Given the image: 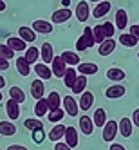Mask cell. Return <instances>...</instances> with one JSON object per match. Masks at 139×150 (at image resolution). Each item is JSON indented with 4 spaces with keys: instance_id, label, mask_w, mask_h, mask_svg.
<instances>
[{
    "instance_id": "7a4b0ae2",
    "label": "cell",
    "mask_w": 139,
    "mask_h": 150,
    "mask_svg": "<svg viewBox=\"0 0 139 150\" xmlns=\"http://www.w3.org/2000/svg\"><path fill=\"white\" fill-rule=\"evenodd\" d=\"M67 67H69V65L65 63V60L61 58V54H60V56H54V60H52V63H51L52 74H54L56 78H63V74H65Z\"/></svg>"
},
{
    "instance_id": "c3c4849f",
    "label": "cell",
    "mask_w": 139,
    "mask_h": 150,
    "mask_svg": "<svg viewBox=\"0 0 139 150\" xmlns=\"http://www.w3.org/2000/svg\"><path fill=\"white\" fill-rule=\"evenodd\" d=\"M7 150H27V148H25V146H22V145H11Z\"/></svg>"
},
{
    "instance_id": "5b68a950",
    "label": "cell",
    "mask_w": 139,
    "mask_h": 150,
    "mask_svg": "<svg viewBox=\"0 0 139 150\" xmlns=\"http://www.w3.org/2000/svg\"><path fill=\"white\" fill-rule=\"evenodd\" d=\"M89 2H85V0H81V2H78V6H76V20L78 22H87L89 20V16H90V11H89Z\"/></svg>"
},
{
    "instance_id": "d6a6232c",
    "label": "cell",
    "mask_w": 139,
    "mask_h": 150,
    "mask_svg": "<svg viewBox=\"0 0 139 150\" xmlns=\"http://www.w3.org/2000/svg\"><path fill=\"white\" fill-rule=\"evenodd\" d=\"M9 96H11V100H15L16 103H24L25 101V92L20 87H11L9 89Z\"/></svg>"
},
{
    "instance_id": "ffe728a7",
    "label": "cell",
    "mask_w": 139,
    "mask_h": 150,
    "mask_svg": "<svg viewBox=\"0 0 139 150\" xmlns=\"http://www.w3.org/2000/svg\"><path fill=\"white\" fill-rule=\"evenodd\" d=\"M65 125H60V123H56L54 127L51 128V132H49V139L51 141H60V139H63V136H65Z\"/></svg>"
},
{
    "instance_id": "7402d4cb",
    "label": "cell",
    "mask_w": 139,
    "mask_h": 150,
    "mask_svg": "<svg viewBox=\"0 0 139 150\" xmlns=\"http://www.w3.org/2000/svg\"><path fill=\"white\" fill-rule=\"evenodd\" d=\"M92 105H94V94L89 92V91L81 92V98H80V110H89Z\"/></svg>"
},
{
    "instance_id": "4fadbf2b",
    "label": "cell",
    "mask_w": 139,
    "mask_h": 150,
    "mask_svg": "<svg viewBox=\"0 0 139 150\" xmlns=\"http://www.w3.org/2000/svg\"><path fill=\"white\" fill-rule=\"evenodd\" d=\"M76 69H78L80 74H85V76H92V74L98 72V65L92 63V62H83V63L80 62L78 65H76Z\"/></svg>"
},
{
    "instance_id": "db71d44e",
    "label": "cell",
    "mask_w": 139,
    "mask_h": 150,
    "mask_svg": "<svg viewBox=\"0 0 139 150\" xmlns=\"http://www.w3.org/2000/svg\"><path fill=\"white\" fill-rule=\"evenodd\" d=\"M137 58H139V51H137Z\"/></svg>"
},
{
    "instance_id": "ee69618b",
    "label": "cell",
    "mask_w": 139,
    "mask_h": 150,
    "mask_svg": "<svg viewBox=\"0 0 139 150\" xmlns=\"http://www.w3.org/2000/svg\"><path fill=\"white\" fill-rule=\"evenodd\" d=\"M7 69H9V60L0 56V71H7Z\"/></svg>"
},
{
    "instance_id": "11a10c76",
    "label": "cell",
    "mask_w": 139,
    "mask_h": 150,
    "mask_svg": "<svg viewBox=\"0 0 139 150\" xmlns=\"http://www.w3.org/2000/svg\"><path fill=\"white\" fill-rule=\"evenodd\" d=\"M0 150H2V148H0Z\"/></svg>"
},
{
    "instance_id": "3957f363",
    "label": "cell",
    "mask_w": 139,
    "mask_h": 150,
    "mask_svg": "<svg viewBox=\"0 0 139 150\" xmlns=\"http://www.w3.org/2000/svg\"><path fill=\"white\" fill-rule=\"evenodd\" d=\"M125 94H126V89H125V85H121V83L110 85V87L105 91V96L109 100H119V98H123Z\"/></svg>"
},
{
    "instance_id": "2e32d148",
    "label": "cell",
    "mask_w": 139,
    "mask_h": 150,
    "mask_svg": "<svg viewBox=\"0 0 139 150\" xmlns=\"http://www.w3.org/2000/svg\"><path fill=\"white\" fill-rule=\"evenodd\" d=\"M40 56L44 58V63H52V60H54V52H52V45L49 44V42H44V44H42Z\"/></svg>"
},
{
    "instance_id": "8d00e7d4",
    "label": "cell",
    "mask_w": 139,
    "mask_h": 150,
    "mask_svg": "<svg viewBox=\"0 0 139 150\" xmlns=\"http://www.w3.org/2000/svg\"><path fill=\"white\" fill-rule=\"evenodd\" d=\"M0 56L6 58V60H11V58H15V51L7 44H0Z\"/></svg>"
},
{
    "instance_id": "f546056e",
    "label": "cell",
    "mask_w": 139,
    "mask_h": 150,
    "mask_svg": "<svg viewBox=\"0 0 139 150\" xmlns=\"http://www.w3.org/2000/svg\"><path fill=\"white\" fill-rule=\"evenodd\" d=\"M47 103H49V109H51V110L60 109V105H61V96H60L56 91H52V92L47 96Z\"/></svg>"
},
{
    "instance_id": "484cf974",
    "label": "cell",
    "mask_w": 139,
    "mask_h": 150,
    "mask_svg": "<svg viewBox=\"0 0 139 150\" xmlns=\"http://www.w3.org/2000/svg\"><path fill=\"white\" fill-rule=\"evenodd\" d=\"M137 42H139V40H137L132 33H123V35H119V44H121L123 47H130V49H132V47L137 45Z\"/></svg>"
},
{
    "instance_id": "83f0119b",
    "label": "cell",
    "mask_w": 139,
    "mask_h": 150,
    "mask_svg": "<svg viewBox=\"0 0 139 150\" xmlns=\"http://www.w3.org/2000/svg\"><path fill=\"white\" fill-rule=\"evenodd\" d=\"M61 58L65 60V63H67L69 67H76L78 63H80L78 52H72V51H63V52H61Z\"/></svg>"
},
{
    "instance_id": "277c9868",
    "label": "cell",
    "mask_w": 139,
    "mask_h": 150,
    "mask_svg": "<svg viewBox=\"0 0 139 150\" xmlns=\"http://www.w3.org/2000/svg\"><path fill=\"white\" fill-rule=\"evenodd\" d=\"M63 110H65L69 116H78V112H80V103L72 98V96H65L63 98Z\"/></svg>"
},
{
    "instance_id": "9a60e30c",
    "label": "cell",
    "mask_w": 139,
    "mask_h": 150,
    "mask_svg": "<svg viewBox=\"0 0 139 150\" xmlns=\"http://www.w3.org/2000/svg\"><path fill=\"white\" fill-rule=\"evenodd\" d=\"M31 27H33L36 33H42V35H51L52 33V24H49L47 20H35Z\"/></svg>"
},
{
    "instance_id": "4316f807",
    "label": "cell",
    "mask_w": 139,
    "mask_h": 150,
    "mask_svg": "<svg viewBox=\"0 0 139 150\" xmlns=\"http://www.w3.org/2000/svg\"><path fill=\"white\" fill-rule=\"evenodd\" d=\"M114 24L117 29H125L128 25V16H126V11L125 9H117L116 11V20H114Z\"/></svg>"
},
{
    "instance_id": "8992f818",
    "label": "cell",
    "mask_w": 139,
    "mask_h": 150,
    "mask_svg": "<svg viewBox=\"0 0 139 150\" xmlns=\"http://www.w3.org/2000/svg\"><path fill=\"white\" fill-rule=\"evenodd\" d=\"M31 96H33L35 100H40V98L45 96V85H44V81H42V78L31 81Z\"/></svg>"
},
{
    "instance_id": "5bb4252c",
    "label": "cell",
    "mask_w": 139,
    "mask_h": 150,
    "mask_svg": "<svg viewBox=\"0 0 139 150\" xmlns=\"http://www.w3.org/2000/svg\"><path fill=\"white\" fill-rule=\"evenodd\" d=\"M63 139H65V143H67L71 148H76V146H78V130H76L74 127H67Z\"/></svg>"
},
{
    "instance_id": "e575fe53",
    "label": "cell",
    "mask_w": 139,
    "mask_h": 150,
    "mask_svg": "<svg viewBox=\"0 0 139 150\" xmlns=\"http://www.w3.org/2000/svg\"><path fill=\"white\" fill-rule=\"evenodd\" d=\"M63 116H65V110H61V109H56V110H49V114H47V117H49V121L51 123H60L61 120H63Z\"/></svg>"
},
{
    "instance_id": "1f68e13d",
    "label": "cell",
    "mask_w": 139,
    "mask_h": 150,
    "mask_svg": "<svg viewBox=\"0 0 139 150\" xmlns=\"http://www.w3.org/2000/svg\"><path fill=\"white\" fill-rule=\"evenodd\" d=\"M85 87H87V76H85V74H80L76 78L74 87H72V92L74 94H81V92H85Z\"/></svg>"
},
{
    "instance_id": "d590c367",
    "label": "cell",
    "mask_w": 139,
    "mask_h": 150,
    "mask_svg": "<svg viewBox=\"0 0 139 150\" xmlns=\"http://www.w3.org/2000/svg\"><path fill=\"white\" fill-rule=\"evenodd\" d=\"M92 31H94V40H96V44H103V42L107 40V35H105L101 24L96 25V27H92Z\"/></svg>"
},
{
    "instance_id": "ab89813d",
    "label": "cell",
    "mask_w": 139,
    "mask_h": 150,
    "mask_svg": "<svg viewBox=\"0 0 139 150\" xmlns=\"http://www.w3.org/2000/svg\"><path fill=\"white\" fill-rule=\"evenodd\" d=\"M24 127L27 128V130H31V132H33V130H36V128L44 127V125H42V121L38 120V117H36V120H25V121H24Z\"/></svg>"
},
{
    "instance_id": "681fc988",
    "label": "cell",
    "mask_w": 139,
    "mask_h": 150,
    "mask_svg": "<svg viewBox=\"0 0 139 150\" xmlns=\"http://www.w3.org/2000/svg\"><path fill=\"white\" fill-rule=\"evenodd\" d=\"M4 87H6V78L2 76V74H0V91H2Z\"/></svg>"
},
{
    "instance_id": "816d5d0a",
    "label": "cell",
    "mask_w": 139,
    "mask_h": 150,
    "mask_svg": "<svg viewBox=\"0 0 139 150\" xmlns=\"http://www.w3.org/2000/svg\"><path fill=\"white\" fill-rule=\"evenodd\" d=\"M89 2H103V0H89Z\"/></svg>"
},
{
    "instance_id": "f6af8a7d",
    "label": "cell",
    "mask_w": 139,
    "mask_h": 150,
    "mask_svg": "<svg viewBox=\"0 0 139 150\" xmlns=\"http://www.w3.org/2000/svg\"><path fill=\"white\" fill-rule=\"evenodd\" d=\"M132 121H134L135 127H139V109H135V110L132 112Z\"/></svg>"
},
{
    "instance_id": "7bdbcfd3",
    "label": "cell",
    "mask_w": 139,
    "mask_h": 150,
    "mask_svg": "<svg viewBox=\"0 0 139 150\" xmlns=\"http://www.w3.org/2000/svg\"><path fill=\"white\" fill-rule=\"evenodd\" d=\"M54 150H72L67 143H61V141H56L54 143Z\"/></svg>"
},
{
    "instance_id": "d4e9b609",
    "label": "cell",
    "mask_w": 139,
    "mask_h": 150,
    "mask_svg": "<svg viewBox=\"0 0 139 150\" xmlns=\"http://www.w3.org/2000/svg\"><path fill=\"white\" fill-rule=\"evenodd\" d=\"M18 36L22 38V40H25V42H35L36 40V31L33 29V27H20L18 29Z\"/></svg>"
},
{
    "instance_id": "f35d334b",
    "label": "cell",
    "mask_w": 139,
    "mask_h": 150,
    "mask_svg": "<svg viewBox=\"0 0 139 150\" xmlns=\"http://www.w3.org/2000/svg\"><path fill=\"white\" fill-rule=\"evenodd\" d=\"M83 36H85V40H87V44H89V49L96 44V40H94V31H92V27H85L83 29Z\"/></svg>"
},
{
    "instance_id": "bcb514c9",
    "label": "cell",
    "mask_w": 139,
    "mask_h": 150,
    "mask_svg": "<svg viewBox=\"0 0 139 150\" xmlns=\"http://www.w3.org/2000/svg\"><path fill=\"white\" fill-rule=\"evenodd\" d=\"M130 33L139 40V24H135V25H130Z\"/></svg>"
},
{
    "instance_id": "f5cc1de1",
    "label": "cell",
    "mask_w": 139,
    "mask_h": 150,
    "mask_svg": "<svg viewBox=\"0 0 139 150\" xmlns=\"http://www.w3.org/2000/svg\"><path fill=\"white\" fill-rule=\"evenodd\" d=\"M2 98H4V96H2V91H0V101H2Z\"/></svg>"
},
{
    "instance_id": "f907efd6",
    "label": "cell",
    "mask_w": 139,
    "mask_h": 150,
    "mask_svg": "<svg viewBox=\"0 0 139 150\" xmlns=\"http://www.w3.org/2000/svg\"><path fill=\"white\" fill-rule=\"evenodd\" d=\"M2 11H6V2H4V0H0V13H2Z\"/></svg>"
},
{
    "instance_id": "60d3db41",
    "label": "cell",
    "mask_w": 139,
    "mask_h": 150,
    "mask_svg": "<svg viewBox=\"0 0 139 150\" xmlns=\"http://www.w3.org/2000/svg\"><path fill=\"white\" fill-rule=\"evenodd\" d=\"M101 27H103V31H105L107 38H112V36H114V33H116V25H114V22H105V24H101Z\"/></svg>"
},
{
    "instance_id": "d6986e66",
    "label": "cell",
    "mask_w": 139,
    "mask_h": 150,
    "mask_svg": "<svg viewBox=\"0 0 139 150\" xmlns=\"http://www.w3.org/2000/svg\"><path fill=\"white\" fill-rule=\"evenodd\" d=\"M114 51H116V42L112 38H107L103 44H99V49H98L99 56H109V54H112Z\"/></svg>"
},
{
    "instance_id": "cb8c5ba5",
    "label": "cell",
    "mask_w": 139,
    "mask_h": 150,
    "mask_svg": "<svg viewBox=\"0 0 139 150\" xmlns=\"http://www.w3.org/2000/svg\"><path fill=\"white\" fill-rule=\"evenodd\" d=\"M110 2H107V0H103V2H99L98 6L94 7V11H92V16L94 18H101V16H105L107 13L110 11Z\"/></svg>"
},
{
    "instance_id": "b9f144b4",
    "label": "cell",
    "mask_w": 139,
    "mask_h": 150,
    "mask_svg": "<svg viewBox=\"0 0 139 150\" xmlns=\"http://www.w3.org/2000/svg\"><path fill=\"white\" fill-rule=\"evenodd\" d=\"M89 49V44H87V40H85V36L81 35L76 42V51H87Z\"/></svg>"
},
{
    "instance_id": "f1b7e54d",
    "label": "cell",
    "mask_w": 139,
    "mask_h": 150,
    "mask_svg": "<svg viewBox=\"0 0 139 150\" xmlns=\"http://www.w3.org/2000/svg\"><path fill=\"white\" fill-rule=\"evenodd\" d=\"M125 71L123 69H117V67H110L109 71H107V78H109L110 81H123L125 80Z\"/></svg>"
},
{
    "instance_id": "e0dca14e",
    "label": "cell",
    "mask_w": 139,
    "mask_h": 150,
    "mask_svg": "<svg viewBox=\"0 0 139 150\" xmlns=\"http://www.w3.org/2000/svg\"><path fill=\"white\" fill-rule=\"evenodd\" d=\"M35 72L38 74V78L42 80H51L54 74H52V69L47 67V63H36L35 65Z\"/></svg>"
},
{
    "instance_id": "52a82bcc",
    "label": "cell",
    "mask_w": 139,
    "mask_h": 150,
    "mask_svg": "<svg viewBox=\"0 0 139 150\" xmlns=\"http://www.w3.org/2000/svg\"><path fill=\"white\" fill-rule=\"evenodd\" d=\"M76 78H78V69L76 67H67L65 74H63V85L72 91L74 83H76Z\"/></svg>"
},
{
    "instance_id": "74e56055",
    "label": "cell",
    "mask_w": 139,
    "mask_h": 150,
    "mask_svg": "<svg viewBox=\"0 0 139 150\" xmlns=\"http://www.w3.org/2000/svg\"><path fill=\"white\" fill-rule=\"evenodd\" d=\"M44 139H45V130H44V127H40V128H36V130H33V141H35L36 145L44 143Z\"/></svg>"
},
{
    "instance_id": "7c38bea8",
    "label": "cell",
    "mask_w": 139,
    "mask_h": 150,
    "mask_svg": "<svg viewBox=\"0 0 139 150\" xmlns=\"http://www.w3.org/2000/svg\"><path fill=\"white\" fill-rule=\"evenodd\" d=\"M72 16V11L67 7H61L58 9V11L52 13V24H63V22H67V20Z\"/></svg>"
},
{
    "instance_id": "836d02e7",
    "label": "cell",
    "mask_w": 139,
    "mask_h": 150,
    "mask_svg": "<svg viewBox=\"0 0 139 150\" xmlns=\"http://www.w3.org/2000/svg\"><path fill=\"white\" fill-rule=\"evenodd\" d=\"M25 52V60L31 63V65H33V63H36V60L40 58V49H36V47H29V49H25L24 51Z\"/></svg>"
},
{
    "instance_id": "7dc6e473",
    "label": "cell",
    "mask_w": 139,
    "mask_h": 150,
    "mask_svg": "<svg viewBox=\"0 0 139 150\" xmlns=\"http://www.w3.org/2000/svg\"><path fill=\"white\" fill-rule=\"evenodd\" d=\"M110 150H126L123 145H119V143H112L110 145Z\"/></svg>"
},
{
    "instance_id": "44dd1931",
    "label": "cell",
    "mask_w": 139,
    "mask_h": 150,
    "mask_svg": "<svg viewBox=\"0 0 139 150\" xmlns=\"http://www.w3.org/2000/svg\"><path fill=\"white\" fill-rule=\"evenodd\" d=\"M15 63H16V71H18L20 76H29V72H31V63L25 60V56L16 58Z\"/></svg>"
},
{
    "instance_id": "ba28073f",
    "label": "cell",
    "mask_w": 139,
    "mask_h": 150,
    "mask_svg": "<svg viewBox=\"0 0 139 150\" xmlns=\"http://www.w3.org/2000/svg\"><path fill=\"white\" fill-rule=\"evenodd\" d=\"M94 120H92V117H89L87 114H85V116H81L80 117V130L85 134V136H90L92 132H94Z\"/></svg>"
},
{
    "instance_id": "603a6c76",
    "label": "cell",
    "mask_w": 139,
    "mask_h": 150,
    "mask_svg": "<svg viewBox=\"0 0 139 150\" xmlns=\"http://www.w3.org/2000/svg\"><path fill=\"white\" fill-rule=\"evenodd\" d=\"M16 134V125L13 121H0V136H15Z\"/></svg>"
},
{
    "instance_id": "ac0fdd59",
    "label": "cell",
    "mask_w": 139,
    "mask_h": 150,
    "mask_svg": "<svg viewBox=\"0 0 139 150\" xmlns=\"http://www.w3.org/2000/svg\"><path fill=\"white\" fill-rule=\"evenodd\" d=\"M49 103H47V98H40V100H36V103H35V114H36V117H44L45 114H49Z\"/></svg>"
},
{
    "instance_id": "6da1fadb",
    "label": "cell",
    "mask_w": 139,
    "mask_h": 150,
    "mask_svg": "<svg viewBox=\"0 0 139 150\" xmlns=\"http://www.w3.org/2000/svg\"><path fill=\"white\" fill-rule=\"evenodd\" d=\"M117 132H119V123H116L114 120H109L105 123V127H103V141H107V143H112L114 139H116V136H117Z\"/></svg>"
},
{
    "instance_id": "8fae6325",
    "label": "cell",
    "mask_w": 139,
    "mask_h": 150,
    "mask_svg": "<svg viewBox=\"0 0 139 150\" xmlns=\"http://www.w3.org/2000/svg\"><path fill=\"white\" fill-rule=\"evenodd\" d=\"M134 132V121H130V117H121L119 120V134L123 137H130Z\"/></svg>"
},
{
    "instance_id": "4dcf8cb0",
    "label": "cell",
    "mask_w": 139,
    "mask_h": 150,
    "mask_svg": "<svg viewBox=\"0 0 139 150\" xmlns=\"http://www.w3.org/2000/svg\"><path fill=\"white\" fill-rule=\"evenodd\" d=\"M92 120H94V125H96V127H99V128L105 127V123L109 121V120H107V110L99 107V109L94 112V117H92Z\"/></svg>"
},
{
    "instance_id": "9c48e42d",
    "label": "cell",
    "mask_w": 139,
    "mask_h": 150,
    "mask_svg": "<svg viewBox=\"0 0 139 150\" xmlns=\"http://www.w3.org/2000/svg\"><path fill=\"white\" fill-rule=\"evenodd\" d=\"M7 45L11 47L15 52H22V51L27 49V42L22 40L20 36H9V38H7Z\"/></svg>"
},
{
    "instance_id": "30bf717a",
    "label": "cell",
    "mask_w": 139,
    "mask_h": 150,
    "mask_svg": "<svg viewBox=\"0 0 139 150\" xmlns=\"http://www.w3.org/2000/svg\"><path fill=\"white\" fill-rule=\"evenodd\" d=\"M6 110H7V116L11 121H16L20 117V103H16L15 100L9 98V101L6 103Z\"/></svg>"
}]
</instances>
